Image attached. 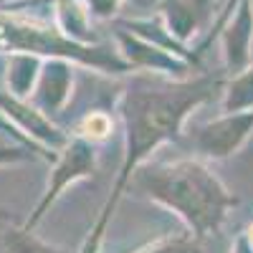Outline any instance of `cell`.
I'll list each match as a JSON object with an SVG mask.
<instances>
[{
    "instance_id": "6da1fadb",
    "label": "cell",
    "mask_w": 253,
    "mask_h": 253,
    "mask_svg": "<svg viewBox=\"0 0 253 253\" xmlns=\"http://www.w3.org/2000/svg\"><path fill=\"white\" fill-rule=\"evenodd\" d=\"M220 86L218 76H198L193 81L175 84L170 89H150V86H129L122 94L119 114L124 119V160L117 172V180L109 190L101 213L84 243L81 253H99L104 243L107 225L124 195L126 185L132 182L139 165L150 157L160 144L180 137L187 114L205 99L213 96Z\"/></svg>"
},
{
    "instance_id": "7a4b0ae2",
    "label": "cell",
    "mask_w": 253,
    "mask_h": 253,
    "mask_svg": "<svg viewBox=\"0 0 253 253\" xmlns=\"http://www.w3.org/2000/svg\"><path fill=\"white\" fill-rule=\"evenodd\" d=\"M132 182L150 200L185 220L198 241L218 233L228 210L236 205L233 193H228V187L198 160L144 165L134 172Z\"/></svg>"
},
{
    "instance_id": "3957f363",
    "label": "cell",
    "mask_w": 253,
    "mask_h": 253,
    "mask_svg": "<svg viewBox=\"0 0 253 253\" xmlns=\"http://www.w3.org/2000/svg\"><path fill=\"white\" fill-rule=\"evenodd\" d=\"M0 53H10V56L26 53L36 58L48 56V58H63V61H79L107 74H124L132 69L122 56H117L109 48H91L86 43L71 41L58 28L3 18V15H0Z\"/></svg>"
},
{
    "instance_id": "277c9868",
    "label": "cell",
    "mask_w": 253,
    "mask_h": 253,
    "mask_svg": "<svg viewBox=\"0 0 253 253\" xmlns=\"http://www.w3.org/2000/svg\"><path fill=\"white\" fill-rule=\"evenodd\" d=\"M94 172H96V147H94V142L84 139L79 134L71 137L69 144L58 152V160H56L53 170H51L46 193H43V198L38 200L31 218L23 223V228L33 230L41 220H43V215L51 210V205L63 195V190H66L71 182H76V180L91 177Z\"/></svg>"
},
{
    "instance_id": "5b68a950",
    "label": "cell",
    "mask_w": 253,
    "mask_h": 253,
    "mask_svg": "<svg viewBox=\"0 0 253 253\" xmlns=\"http://www.w3.org/2000/svg\"><path fill=\"white\" fill-rule=\"evenodd\" d=\"M253 132V109L233 112L208 124H200L190 132V144L205 157L223 160L230 157Z\"/></svg>"
},
{
    "instance_id": "8992f818",
    "label": "cell",
    "mask_w": 253,
    "mask_h": 253,
    "mask_svg": "<svg viewBox=\"0 0 253 253\" xmlns=\"http://www.w3.org/2000/svg\"><path fill=\"white\" fill-rule=\"evenodd\" d=\"M0 112L8 119H13L15 126H20V129L28 134V142L36 144L48 160H53L56 152H61L71 139L66 132H61L43 112H38L33 104H28L23 99H15L10 94H3V91H0Z\"/></svg>"
},
{
    "instance_id": "52a82bcc",
    "label": "cell",
    "mask_w": 253,
    "mask_h": 253,
    "mask_svg": "<svg viewBox=\"0 0 253 253\" xmlns=\"http://www.w3.org/2000/svg\"><path fill=\"white\" fill-rule=\"evenodd\" d=\"M71 86H74V69L69 66V61L51 58L41 69L28 104H33L38 112H43L51 119L63 112V107H66V101L71 96Z\"/></svg>"
},
{
    "instance_id": "ba28073f",
    "label": "cell",
    "mask_w": 253,
    "mask_h": 253,
    "mask_svg": "<svg viewBox=\"0 0 253 253\" xmlns=\"http://www.w3.org/2000/svg\"><path fill=\"white\" fill-rule=\"evenodd\" d=\"M119 38V48H122V58L129 63L132 69H150V71H162L167 76L180 74L185 71V63L175 56V53H167L165 48L150 43V41L139 38L137 33H117Z\"/></svg>"
},
{
    "instance_id": "9c48e42d",
    "label": "cell",
    "mask_w": 253,
    "mask_h": 253,
    "mask_svg": "<svg viewBox=\"0 0 253 253\" xmlns=\"http://www.w3.org/2000/svg\"><path fill=\"white\" fill-rule=\"evenodd\" d=\"M41 69H43V66H41V58L26 56V53H13L10 61H8V74H5L8 94L15 96V99L28 101L33 89H36V81H38Z\"/></svg>"
},
{
    "instance_id": "30bf717a",
    "label": "cell",
    "mask_w": 253,
    "mask_h": 253,
    "mask_svg": "<svg viewBox=\"0 0 253 253\" xmlns=\"http://www.w3.org/2000/svg\"><path fill=\"white\" fill-rule=\"evenodd\" d=\"M248 41H251V15H248V5L243 3L236 23L228 28V36H225V58H228V69L233 76L246 71Z\"/></svg>"
},
{
    "instance_id": "8fae6325",
    "label": "cell",
    "mask_w": 253,
    "mask_h": 253,
    "mask_svg": "<svg viewBox=\"0 0 253 253\" xmlns=\"http://www.w3.org/2000/svg\"><path fill=\"white\" fill-rule=\"evenodd\" d=\"M223 109L225 114L233 112H251L253 109V66L236 74L233 81L225 89V99H223Z\"/></svg>"
},
{
    "instance_id": "7c38bea8",
    "label": "cell",
    "mask_w": 253,
    "mask_h": 253,
    "mask_svg": "<svg viewBox=\"0 0 253 253\" xmlns=\"http://www.w3.org/2000/svg\"><path fill=\"white\" fill-rule=\"evenodd\" d=\"M3 246L8 248V253H69L53 243H46L33 236V230L20 228H8L3 233Z\"/></svg>"
},
{
    "instance_id": "4fadbf2b",
    "label": "cell",
    "mask_w": 253,
    "mask_h": 253,
    "mask_svg": "<svg viewBox=\"0 0 253 253\" xmlns=\"http://www.w3.org/2000/svg\"><path fill=\"white\" fill-rule=\"evenodd\" d=\"M134 253H203V248H200V241L195 236L180 233V236H165V238L144 246Z\"/></svg>"
},
{
    "instance_id": "5bb4252c",
    "label": "cell",
    "mask_w": 253,
    "mask_h": 253,
    "mask_svg": "<svg viewBox=\"0 0 253 253\" xmlns=\"http://www.w3.org/2000/svg\"><path fill=\"white\" fill-rule=\"evenodd\" d=\"M112 129H114V122H112V117L107 112H89L79 122V132L76 134L96 144V142L107 139L112 134Z\"/></svg>"
},
{
    "instance_id": "9a60e30c",
    "label": "cell",
    "mask_w": 253,
    "mask_h": 253,
    "mask_svg": "<svg viewBox=\"0 0 253 253\" xmlns=\"http://www.w3.org/2000/svg\"><path fill=\"white\" fill-rule=\"evenodd\" d=\"M23 160H33V155L26 152V150H20V147H0V165L23 162Z\"/></svg>"
},
{
    "instance_id": "2e32d148",
    "label": "cell",
    "mask_w": 253,
    "mask_h": 253,
    "mask_svg": "<svg viewBox=\"0 0 253 253\" xmlns=\"http://www.w3.org/2000/svg\"><path fill=\"white\" fill-rule=\"evenodd\" d=\"M89 8H91V13L94 15H99V18H107V15H112L114 13V8H117V3L119 0H84Z\"/></svg>"
},
{
    "instance_id": "e0dca14e",
    "label": "cell",
    "mask_w": 253,
    "mask_h": 253,
    "mask_svg": "<svg viewBox=\"0 0 253 253\" xmlns=\"http://www.w3.org/2000/svg\"><path fill=\"white\" fill-rule=\"evenodd\" d=\"M230 253H253V246H251V241H248L246 233H238L236 236L233 246H230Z\"/></svg>"
},
{
    "instance_id": "ac0fdd59",
    "label": "cell",
    "mask_w": 253,
    "mask_h": 253,
    "mask_svg": "<svg viewBox=\"0 0 253 253\" xmlns=\"http://www.w3.org/2000/svg\"><path fill=\"white\" fill-rule=\"evenodd\" d=\"M5 220H10V213L8 210H0V223H5Z\"/></svg>"
},
{
    "instance_id": "d6986e66",
    "label": "cell",
    "mask_w": 253,
    "mask_h": 253,
    "mask_svg": "<svg viewBox=\"0 0 253 253\" xmlns=\"http://www.w3.org/2000/svg\"><path fill=\"white\" fill-rule=\"evenodd\" d=\"M246 236H248V241H251V246H253V225L246 230Z\"/></svg>"
}]
</instances>
